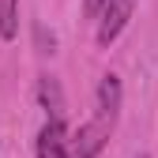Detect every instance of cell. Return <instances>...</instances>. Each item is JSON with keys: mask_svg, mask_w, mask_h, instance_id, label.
<instances>
[{"mask_svg": "<svg viewBox=\"0 0 158 158\" xmlns=\"http://www.w3.org/2000/svg\"><path fill=\"white\" fill-rule=\"evenodd\" d=\"M68 124L64 117H45L42 132H38V143H34V154L38 158H68Z\"/></svg>", "mask_w": 158, "mask_h": 158, "instance_id": "obj_3", "label": "cell"}, {"mask_svg": "<svg viewBox=\"0 0 158 158\" xmlns=\"http://www.w3.org/2000/svg\"><path fill=\"white\" fill-rule=\"evenodd\" d=\"M135 4L139 0H106V8L98 11V19H94V38H98V45L102 49H109L117 38L124 34V27L132 23V11H135Z\"/></svg>", "mask_w": 158, "mask_h": 158, "instance_id": "obj_1", "label": "cell"}, {"mask_svg": "<svg viewBox=\"0 0 158 158\" xmlns=\"http://www.w3.org/2000/svg\"><path fill=\"white\" fill-rule=\"evenodd\" d=\"M139 158H147V154H139Z\"/></svg>", "mask_w": 158, "mask_h": 158, "instance_id": "obj_7", "label": "cell"}, {"mask_svg": "<svg viewBox=\"0 0 158 158\" xmlns=\"http://www.w3.org/2000/svg\"><path fill=\"white\" fill-rule=\"evenodd\" d=\"M121 102H124V87H121V75H102V83H98L94 90V121L102 128H117V121H121Z\"/></svg>", "mask_w": 158, "mask_h": 158, "instance_id": "obj_2", "label": "cell"}, {"mask_svg": "<svg viewBox=\"0 0 158 158\" xmlns=\"http://www.w3.org/2000/svg\"><path fill=\"white\" fill-rule=\"evenodd\" d=\"M19 34V0H0V38L15 42Z\"/></svg>", "mask_w": 158, "mask_h": 158, "instance_id": "obj_5", "label": "cell"}, {"mask_svg": "<svg viewBox=\"0 0 158 158\" xmlns=\"http://www.w3.org/2000/svg\"><path fill=\"white\" fill-rule=\"evenodd\" d=\"M102 8H106V0H83V15L90 19V23L98 19V11H102Z\"/></svg>", "mask_w": 158, "mask_h": 158, "instance_id": "obj_6", "label": "cell"}, {"mask_svg": "<svg viewBox=\"0 0 158 158\" xmlns=\"http://www.w3.org/2000/svg\"><path fill=\"white\" fill-rule=\"evenodd\" d=\"M38 102H42L45 117H64V94H60V83L53 75L38 79Z\"/></svg>", "mask_w": 158, "mask_h": 158, "instance_id": "obj_4", "label": "cell"}]
</instances>
